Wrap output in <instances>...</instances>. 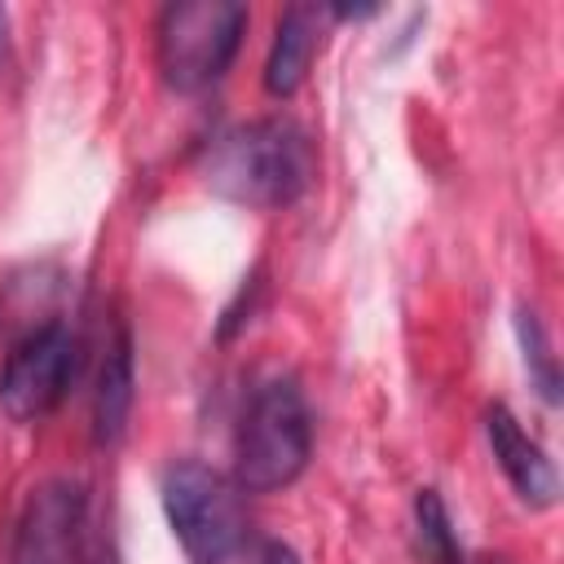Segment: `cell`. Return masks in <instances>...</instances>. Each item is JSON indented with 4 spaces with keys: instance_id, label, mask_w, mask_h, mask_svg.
Instances as JSON below:
<instances>
[{
    "instance_id": "6da1fadb",
    "label": "cell",
    "mask_w": 564,
    "mask_h": 564,
    "mask_svg": "<svg viewBox=\"0 0 564 564\" xmlns=\"http://www.w3.org/2000/svg\"><path fill=\"white\" fill-rule=\"evenodd\" d=\"M198 181L247 212H282L317 181V145L291 115H260L220 128L198 150Z\"/></svg>"
},
{
    "instance_id": "7a4b0ae2",
    "label": "cell",
    "mask_w": 564,
    "mask_h": 564,
    "mask_svg": "<svg viewBox=\"0 0 564 564\" xmlns=\"http://www.w3.org/2000/svg\"><path fill=\"white\" fill-rule=\"evenodd\" d=\"M313 410L295 375H269L251 388L234 427V480L242 494H278L308 471Z\"/></svg>"
},
{
    "instance_id": "3957f363",
    "label": "cell",
    "mask_w": 564,
    "mask_h": 564,
    "mask_svg": "<svg viewBox=\"0 0 564 564\" xmlns=\"http://www.w3.org/2000/svg\"><path fill=\"white\" fill-rule=\"evenodd\" d=\"M167 529L189 564H234L247 546V507L229 471L198 458H176L159 476Z\"/></svg>"
},
{
    "instance_id": "277c9868",
    "label": "cell",
    "mask_w": 564,
    "mask_h": 564,
    "mask_svg": "<svg viewBox=\"0 0 564 564\" xmlns=\"http://www.w3.org/2000/svg\"><path fill=\"white\" fill-rule=\"evenodd\" d=\"M247 35V9L238 0H181L159 13L154 53L159 75L172 93L198 97L216 88Z\"/></svg>"
},
{
    "instance_id": "5b68a950",
    "label": "cell",
    "mask_w": 564,
    "mask_h": 564,
    "mask_svg": "<svg viewBox=\"0 0 564 564\" xmlns=\"http://www.w3.org/2000/svg\"><path fill=\"white\" fill-rule=\"evenodd\" d=\"M84 366V339L66 322L26 330L0 366V414L9 423H44L70 392Z\"/></svg>"
},
{
    "instance_id": "8992f818",
    "label": "cell",
    "mask_w": 564,
    "mask_h": 564,
    "mask_svg": "<svg viewBox=\"0 0 564 564\" xmlns=\"http://www.w3.org/2000/svg\"><path fill=\"white\" fill-rule=\"evenodd\" d=\"M88 533V489L70 476L40 480L9 533V564H79Z\"/></svg>"
},
{
    "instance_id": "52a82bcc",
    "label": "cell",
    "mask_w": 564,
    "mask_h": 564,
    "mask_svg": "<svg viewBox=\"0 0 564 564\" xmlns=\"http://www.w3.org/2000/svg\"><path fill=\"white\" fill-rule=\"evenodd\" d=\"M485 441H489V454H494L498 471L507 476L511 494L524 507L546 511V507L560 502V471H555L551 454L542 449L538 436L524 432V423L502 401H489L485 405Z\"/></svg>"
},
{
    "instance_id": "ba28073f",
    "label": "cell",
    "mask_w": 564,
    "mask_h": 564,
    "mask_svg": "<svg viewBox=\"0 0 564 564\" xmlns=\"http://www.w3.org/2000/svg\"><path fill=\"white\" fill-rule=\"evenodd\" d=\"M322 18L326 9L317 4H286L273 22V40L264 53V93L286 101L300 93V84L308 79V66L322 48Z\"/></svg>"
},
{
    "instance_id": "9c48e42d",
    "label": "cell",
    "mask_w": 564,
    "mask_h": 564,
    "mask_svg": "<svg viewBox=\"0 0 564 564\" xmlns=\"http://www.w3.org/2000/svg\"><path fill=\"white\" fill-rule=\"evenodd\" d=\"M137 401V361H132V330L119 322L115 339L106 348L101 375H97V392H93V436L97 445H115L128 427Z\"/></svg>"
},
{
    "instance_id": "30bf717a",
    "label": "cell",
    "mask_w": 564,
    "mask_h": 564,
    "mask_svg": "<svg viewBox=\"0 0 564 564\" xmlns=\"http://www.w3.org/2000/svg\"><path fill=\"white\" fill-rule=\"evenodd\" d=\"M414 546L427 564H467L454 516H449L441 489H432V485H423L414 494Z\"/></svg>"
},
{
    "instance_id": "8fae6325",
    "label": "cell",
    "mask_w": 564,
    "mask_h": 564,
    "mask_svg": "<svg viewBox=\"0 0 564 564\" xmlns=\"http://www.w3.org/2000/svg\"><path fill=\"white\" fill-rule=\"evenodd\" d=\"M516 339H520V357H524V370H529V383L538 388V397L546 405H560V361L551 352V339H546V326L538 322V313L529 304L516 308Z\"/></svg>"
},
{
    "instance_id": "7c38bea8",
    "label": "cell",
    "mask_w": 564,
    "mask_h": 564,
    "mask_svg": "<svg viewBox=\"0 0 564 564\" xmlns=\"http://www.w3.org/2000/svg\"><path fill=\"white\" fill-rule=\"evenodd\" d=\"M256 564H300V555H295L286 542H278V538H264V542H260Z\"/></svg>"
},
{
    "instance_id": "4fadbf2b",
    "label": "cell",
    "mask_w": 564,
    "mask_h": 564,
    "mask_svg": "<svg viewBox=\"0 0 564 564\" xmlns=\"http://www.w3.org/2000/svg\"><path fill=\"white\" fill-rule=\"evenodd\" d=\"M4 26H9V13L0 9V48H4Z\"/></svg>"
},
{
    "instance_id": "5bb4252c",
    "label": "cell",
    "mask_w": 564,
    "mask_h": 564,
    "mask_svg": "<svg viewBox=\"0 0 564 564\" xmlns=\"http://www.w3.org/2000/svg\"><path fill=\"white\" fill-rule=\"evenodd\" d=\"M467 564H471V560H467Z\"/></svg>"
}]
</instances>
